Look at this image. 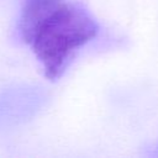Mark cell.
Instances as JSON below:
<instances>
[{
  "label": "cell",
  "mask_w": 158,
  "mask_h": 158,
  "mask_svg": "<svg viewBox=\"0 0 158 158\" xmlns=\"http://www.w3.org/2000/svg\"><path fill=\"white\" fill-rule=\"evenodd\" d=\"M99 23L69 0H21L17 33L49 80L60 78L75 53L99 33Z\"/></svg>",
  "instance_id": "obj_1"
},
{
  "label": "cell",
  "mask_w": 158,
  "mask_h": 158,
  "mask_svg": "<svg viewBox=\"0 0 158 158\" xmlns=\"http://www.w3.org/2000/svg\"><path fill=\"white\" fill-rule=\"evenodd\" d=\"M46 91L35 85H14L0 91V131H11L31 121L46 105Z\"/></svg>",
  "instance_id": "obj_2"
},
{
  "label": "cell",
  "mask_w": 158,
  "mask_h": 158,
  "mask_svg": "<svg viewBox=\"0 0 158 158\" xmlns=\"http://www.w3.org/2000/svg\"><path fill=\"white\" fill-rule=\"evenodd\" d=\"M152 154H153V156H158V146H157V148H156V151H154V152H153Z\"/></svg>",
  "instance_id": "obj_3"
}]
</instances>
